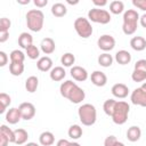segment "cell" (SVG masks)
Here are the masks:
<instances>
[{
    "mask_svg": "<svg viewBox=\"0 0 146 146\" xmlns=\"http://www.w3.org/2000/svg\"><path fill=\"white\" fill-rule=\"evenodd\" d=\"M59 92L64 98L68 99L73 104H80L86 98L84 90L82 88H80L72 80H66V81L62 82V84L59 87Z\"/></svg>",
    "mask_w": 146,
    "mask_h": 146,
    "instance_id": "6da1fadb",
    "label": "cell"
},
{
    "mask_svg": "<svg viewBox=\"0 0 146 146\" xmlns=\"http://www.w3.org/2000/svg\"><path fill=\"white\" fill-rule=\"evenodd\" d=\"M139 14L136 9H128L123 14V24L122 31L127 35H132L137 31L138 22H139Z\"/></svg>",
    "mask_w": 146,
    "mask_h": 146,
    "instance_id": "7a4b0ae2",
    "label": "cell"
},
{
    "mask_svg": "<svg viewBox=\"0 0 146 146\" xmlns=\"http://www.w3.org/2000/svg\"><path fill=\"white\" fill-rule=\"evenodd\" d=\"M78 115L79 119L81 121V123L83 125L90 127L92 124H95L96 120H97V111L96 107L92 104H82L79 110H78Z\"/></svg>",
    "mask_w": 146,
    "mask_h": 146,
    "instance_id": "3957f363",
    "label": "cell"
},
{
    "mask_svg": "<svg viewBox=\"0 0 146 146\" xmlns=\"http://www.w3.org/2000/svg\"><path fill=\"white\" fill-rule=\"evenodd\" d=\"M26 25L33 32H40L43 27L44 15L40 9H31L26 13Z\"/></svg>",
    "mask_w": 146,
    "mask_h": 146,
    "instance_id": "277c9868",
    "label": "cell"
},
{
    "mask_svg": "<svg viewBox=\"0 0 146 146\" xmlns=\"http://www.w3.org/2000/svg\"><path fill=\"white\" fill-rule=\"evenodd\" d=\"M129 112H130V105L127 102L117 100V103L115 105V108H114V112H113V115L111 116L112 121L115 124H119V125L124 124L128 120Z\"/></svg>",
    "mask_w": 146,
    "mask_h": 146,
    "instance_id": "5b68a950",
    "label": "cell"
},
{
    "mask_svg": "<svg viewBox=\"0 0 146 146\" xmlns=\"http://www.w3.org/2000/svg\"><path fill=\"white\" fill-rule=\"evenodd\" d=\"M73 26H74V30L78 33V35L81 36L82 39H88L89 36H91V34L94 32L90 21L84 17H78L74 21Z\"/></svg>",
    "mask_w": 146,
    "mask_h": 146,
    "instance_id": "8992f818",
    "label": "cell"
},
{
    "mask_svg": "<svg viewBox=\"0 0 146 146\" xmlns=\"http://www.w3.org/2000/svg\"><path fill=\"white\" fill-rule=\"evenodd\" d=\"M111 14L110 11L100 8H92L88 11V19L94 22V23H99V24H107L111 22Z\"/></svg>",
    "mask_w": 146,
    "mask_h": 146,
    "instance_id": "52a82bcc",
    "label": "cell"
},
{
    "mask_svg": "<svg viewBox=\"0 0 146 146\" xmlns=\"http://www.w3.org/2000/svg\"><path fill=\"white\" fill-rule=\"evenodd\" d=\"M130 100L133 105L146 107V82H144L139 88H136L131 92Z\"/></svg>",
    "mask_w": 146,
    "mask_h": 146,
    "instance_id": "ba28073f",
    "label": "cell"
},
{
    "mask_svg": "<svg viewBox=\"0 0 146 146\" xmlns=\"http://www.w3.org/2000/svg\"><path fill=\"white\" fill-rule=\"evenodd\" d=\"M97 46L103 51H111L115 47V39L111 34H103L97 40Z\"/></svg>",
    "mask_w": 146,
    "mask_h": 146,
    "instance_id": "9c48e42d",
    "label": "cell"
},
{
    "mask_svg": "<svg viewBox=\"0 0 146 146\" xmlns=\"http://www.w3.org/2000/svg\"><path fill=\"white\" fill-rule=\"evenodd\" d=\"M18 110L21 112V115H22V119L23 120H31L34 117L35 115V106L30 103V102H24L22 103L19 106H18Z\"/></svg>",
    "mask_w": 146,
    "mask_h": 146,
    "instance_id": "30bf717a",
    "label": "cell"
},
{
    "mask_svg": "<svg viewBox=\"0 0 146 146\" xmlns=\"http://www.w3.org/2000/svg\"><path fill=\"white\" fill-rule=\"evenodd\" d=\"M71 76L75 80V81H79V82H83L88 79V72L84 67L82 66H79V65H74L71 67Z\"/></svg>",
    "mask_w": 146,
    "mask_h": 146,
    "instance_id": "8fae6325",
    "label": "cell"
},
{
    "mask_svg": "<svg viewBox=\"0 0 146 146\" xmlns=\"http://www.w3.org/2000/svg\"><path fill=\"white\" fill-rule=\"evenodd\" d=\"M111 92H112V95L114 97L120 98V99H123V98H125L129 95V88L124 83H115L112 87Z\"/></svg>",
    "mask_w": 146,
    "mask_h": 146,
    "instance_id": "7c38bea8",
    "label": "cell"
},
{
    "mask_svg": "<svg viewBox=\"0 0 146 146\" xmlns=\"http://www.w3.org/2000/svg\"><path fill=\"white\" fill-rule=\"evenodd\" d=\"M90 80L96 87H104L107 83V76L102 71H94L90 75Z\"/></svg>",
    "mask_w": 146,
    "mask_h": 146,
    "instance_id": "4fadbf2b",
    "label": "cell"
},
{
    "mask_svg": "<svg viewBox=\"0 0 146 146\" xmlns=\"http://www.w3.org/2000/svg\"><path fill=\"white\" fill-rule=\"evenodd\" d=\"M22 119V115H21V112L18 108L16 107H11L7 111L6 113V121L9 123V124H16L19 122V120Z\"/></svg>",
    "mask_w": 146,
    "mask_h": 146,
    "instance_id": "5bb4252c",
    "label": "cell"
},
{
    "mask_svg": "<svg viewBox=\"0 0 146 146\" xmlns=\"http://www.w3.org/2000/svg\"><path fill=\"white\" fill-rule=\"evenodd\" d=\"M40 48H41V51L43 54L50 55L55 51L56 44H55V41L51 38H44V39H42V41L40 43Z\"/></svg>",
    "mask_w": 146,
    "mask_h": 146,
    "instance_id": "9a60e30c",
    "label": "cell"
},
{
    "mask_svg": "<svg viewBox=\"0 0 146 146\" xmlns=\"http://www.w3.org/2000/svg\"><path fill=\"white\" fill-rule=\"evenodd\" d=\"M36 67L39 71L41 72H48V71H51L52 68V60L50 57L48 56H43V57H40L36 62Z\"/></svg>",
    "mask_w": 146,
    "mask_h": 146,
    "instance_id": "2e32d148",
    "label": "cell"
},
{
    "mask_svg": "<svg viewBox=\"0 0 146 146\" xmlns=\"http://www.w3.org/2000/svg\"><path fill=\"white\" fill-rule=\"evenodd\" d=\"M130 46L136 51H143L146 49V39L143 36H139V35L133 36L130 40Z\"/></svg>",
    "mask_w": 146,
    "mask_h": 146,
    "instance_id": "e0dca14e",
    "label": "cell"
},
{
    "mask_svg": "<svg viewBox=\"0 0 146 146\" xmlns=\"http://www.w3.org/2000/svg\"><path fill=\"white\" fill-rule=\"evenodd\" d=\"M66 75V72L64 70L63 66H55L51 68L50 73H49V76L52 81L55 82H58V81H62Z\"/></svg>",
    "mask_w": 146,
    "mask_h": 146,
    "instance_id": "ac0fdd59",
    "label": "cell"
},
{
    "mask_svg": "<svg viewBox=\"0 0 146 146\" xmlns=\"http://www.w3.org/2000/svg\"><path fill=\"white\" fill-rule=\"evenodd\" d=\"M141 137V130L138 125H131L128 130H127V138L129 141L135 143L138 141Z\"/></svg>",
    "mask_w": 146,
    "mask_h": 146,
    "instance_id": "d6986e66",
    "label": "cell"
},
{
    "mask_svg": "<svg viewBox=\"0 0 146 146\" xmlns=\"http://www.w3.org/2000/svg\"><path fill=\"white\" fill-rule=\"evenodd\" d=\"M15 133V144L16 145H25L29 138V133L25 129L23 128H18L16 130H14Z\"/></svg>",
    "mask_w": 146,
    "mask_h": 146,
    "instance_id": "ffe728a7",
    "label": "cell"
},
{
    "mask_svg": "<svg viewBox=\"0 0 146 146\" xmlns=\"http://www.w3.org/2000/svg\"><path fill=\"white\" fill-rule=\"evenodd\" d=\"M18 44H19L21 48H23V49L26 50L31 44H33V38H32V35L30 33H27V32H22L19 34V36H18Z\"/></svg>",
    "mask_w": 146,
    "mask_h": 146,
    "instance_id": "44dd1931",
    "label": "cell"
},
{
    "mask_svg": "<svg viewBox=\"0 0 146 146\" xmlns=\"http://www.w3.org/2000/svg\"><path fill=\"white\" fill-rule=\"evenodd\" d=\"M115 60L120 64V65H127L131 62V54L128 50H119L115 54Z\"/></svg>",
    "mask_w": 146,
    "mask_h": 146,
    "instance_id": "7402d4cb",
    "label": "cell"
},
{
    "mask_svg": "<svg viewBox=\"0 0 146 146\" xmlns=\"http://www.w3.org/2000/svg\"><path fill=\"white\" fill-rule=\"evenodd\" d=\"M39 143L42 146H51L55 143V136L50 131H43L39 136Z\"/></svg>",
    "mask_w": 146,
    "mask_h": 146,
    "instance_id": "603a6c76",
    "label": "cell"
},
{
    "mask_svg": "<svg viewBox=\"0 0 146 146\" xmlns=\"http://www.w3.org/2000/svg\"><path fill=\"white\" fill-rule=\"evenodd\" d=\"M51 14L55 17H64L67 14V8L62 2H56L51 6Z\"/></svg>",
    "mask_w": 146,
    "mask_h": 146,
    "instance_id": "cb8c5ba5",
    "label": "cell"
},
{
    "mask_svg": "<svg viewBox=\"0 0 146 146\" xmlns=\"http://www.w3.org/2000/svg\"><path fill=\"white\" fill-rule=\"evenodd\" d=\"M38 87H39V79L36 76L31 75V76H29L26 79V81H25V89H26V91L33 94V92L36 91Z\"/></svg>",
    "mask_w": 146,
    "mask_h": 146,
    "instance_id": "d4e9b609",
    "label": "cell"
},
{
    "mask_svg": "<svg viewBox=\"0 0 146 146\" xmlns=\"http://www.w3.org/2000/svg\"><path fill=\"white\" fill-rule=\"evenodd\" d=\"M67 133H68V137L71 139H79V138H81V136L83 133V130L79 124H72L68 128Z\"/></svg>",
    "mask_w": 146,
    "mask_h": 146,
    "instance_id": "484cf974",
    "label": "cell"
},
{
    "mask_svg": "<svg viewBox=\"0 0 146 146\" xmlns=\"http://www.w3.org/2000/svg\"><path fill=\"white\" fill-rule=\"evenodd\" d=\"M98 64L103 67H110L112 64H113V57L112 55H110L108 52H104L102 55L98 56V59H97Z\"/></svg>",
    "mask_w": 146,
    "mask_h": 146,
    "instance_id": "4316f807",
    "label": "cell"
},
{
    "mask_svg": "<svg viewBox=\"0 0 146 146\" xmlns=\"http://www.w3.org/2000/svg\"><path fill=\"white\" fill-rule=\"evenodd\" d=\"M116 103H117V100H115L113 98H110V99H107V100L104 102L103 110H104V112H105L106 115H108V116H112L113 115V112H114V108H115Z\"/></svg>",
    "mask_w": 146,
    "mask_h": 146,
    "instance_id": "83f0119b",
    "label": "cell"
},
{
    "mask_svg": "<svg viewBox=\"0 0 146 146\" xmlns=\"http://www.w3.org/2000/svg\"><path fill=\"white\" fill-rule=\"evenodd\" d=\"M124 10V3L120 0H114L110 3V11L114 15H119L121 13H123Z\"/></svg>",
    "mask_w": 146,
    "mask_h": 146,
    "instance_id": "f1b7e54d",
    "label": "cell"
},
{
    "mask_svg": "<svg viewBox=\"0 0 146 146\" xmlns=\"http://www.w3.org/2000/svg\"><path fill=\"white\" fill-rule=\"evenodd\" d=\"M9 72L14 76H18L24 72V63H13L9 64Z\"/></svg>",
    "mask_w": 146,
    "mask_h": 146,
    "instance_id": "f546056e",
    "label": "cell"
},
{
    "mask_svg": "<svg viewBox=\"0 0 146 146\" xmlns=\"http://www.w3.org/2000/svg\"><path fill=\"white\" fill-rule=\"evenodd\" d=\"M9 57H10V62H13V63H24V60H25V54L18 49L13 50L9 54Z\"/></svg>",
    "mask_w": 146,
    "mask_h": 146,
    "instance_id": "4dcf8cb0",
    "label": "cell"
},
{
    "mask_svg": "<svg viewBox=\"0 0 146 146\" xmlns=\"http://www.w3.org/2000/svg\"><path fill=\"white\" fill-rule=\"evenodd\" d=\"M10 103H11L10 96L6 92H1L0 94V113H5L7 107L10 105Z\"/></svg>",
    "mask_w": 146,
    "mask_h": 146,
    "instance_id": "1f68e13d",
    "label": "cell"
},
{
    "mask_svg": "<svg viewBox=\"0 0 146 146\" xmlns=\"http://www.w3.org/2000/svg\"><path fill=\"white\" fill-rule=\"evenodd\" d=\"M75 62V56L72 52H65L62 57H60V63L63 64V66L65 67H71ZM74 66V65H73Z\"/></svg>",
    "mask_w": 146,
    "mask_h": 146,
    "instance_id": "d6a6232c",
    "label": "cell"
},
{
    "mask_svg": "<svg viewBox=\"0 0 146 146\" xmlns=\"http://www.w3.org/2000/svg\"><path fill=\"white\" fill-rule=\"evenodd\" d=\"M0 133L5 135L10 143H14L15 144V133H14V130H11L9 127H7L6 124H2L0 127Z\"/></svg>",
    "mask_w": 146,
    "mask_h": 146,
    "instance_id": "836d02e7",
    "label": "cell"
},
{
    "mask_svg": "<svg viewBox=\"0 0 146 146\" xmlns=\"http://www.w3.org/2000/svg\"><path fill=\"white\" fill-rule=\"evenodd\" d=\"M131 79L135 82H143V81L146 80V72L133 68V71L131 73Z\"/></svg>",
    "mask_w": 146,
    "mask_h": 146,
    "instance_id": "e575fe53",
    "label": "cell"
},
{
    "mask_svg": "<svg viewBox=\"0 0 146 146\" xmlns=\"http://www.w3.org/2000/svg\"><path fill=\"white\" fill-rule=\"evenodd\" d=\"M25 51H26V55H27V57H29L30 59H36V58H39V56H40V50H39V48H38L36 46H34V44H31Z\"/></svg>",
    "mask_w": 146,
    "mask_h": 146,
    "instance_id": "d590c367",
    "label": "cell"
},
{
    "mask_svg": "<svg viewBox=\"0 0 146 146\" xmlns=\"http://www.w3.org/2000/svg\"><path fill=\"white\" fill-rule=\"evenodd\" d=\"M10 25H11L10 19L7 17H2L0 19V32H9Z\"/></svg>",
    "mask_w": 146,
    "mask_h": 146,
    "instance_id": "8d00e7d4",
    "label": "cell"
},
{
    "mask_svg": "<svg viewBox=\"0 0 146 146\" xmlns=\"http://www.w3.org/2000/svg\"><path fill=\"white\" fill-rule=\"evenodd\" d=\"M117 143V139L115 136L111 135V136H107L104 140V146H115V144Z\"/></svg>",
    "mask_w": 146,
    "mask_h": 146,
    "instance_id": "74e56055",
    "label": "cell"
},
{
    "mask_svg": "<svg viewBox=\"0 0 146 146\" xmlns=\"http://www.w3.org/2000/svg\"><path fill=\"white\" fill-rule=\"evenodd\" d=\"M132 5L136 8L143 11H146V0H132Z\"/></svg>",
    "mask_w": 146,
    "mask_h": 146,
    "instance_id": "f35d334b",
    "label": "cell"
},
{
    "mask_svg": "<svg viewBox=\"0 0 146 146\" xmlns=\"http://www.w3.org/2000/svg\"><path fill=\"white\" fill-rule=\"evenodd\" d=\"M133 68H135V70H140V71L146 72V59H139V60H137Z\"/></svg>",
    "mask_w": 146,
    "mask_h": 146,
    "instance_id": "ab89813d",
    "label": "cell"
},
{
    "mask_svg": "<svg viewBox=\"0 0 146 146\" xmlns=\"http://www.w3.org/2000/svg\"><path fill=\"white\" fill-rule=\"evenodd\" d=\"M7 63H8V55L1 50L0 51V66L3 67V66H6Z\"/></svg>",
    "mask_w": 146,
    "mask_h": 146,
    "instance_id": "60d3db41",
    "label": "cell"
},
{
    "mask_svg": "<svg viewBox=\"0 0 146 146\" xmlns=\"http://www.w3.org/2000/svg\"><path fill=\"white\" fill-rule=\"evenodd\" d=\"M9 143H10V141H9V139H8L5 135L0 133V146H7Z\"/></svg>",
    "mask_w": 146,
    "mask_h": 146,
    "instance_id": "b9f144b4",
    "label": "cell"
},
{
    "mask_svg": "<svg viewBox=\"0 0 146 146\" xmlns=\"http://www.w3.org/2000/svg\"><path fill=\"white\" fill-rule=\"evenodd\" d=\"M33 2H34V5H35L36 7L42 8V7H46V6H47L48 0H34Z\"/></svg>",
    "mask_w": 146,
    "mask_h": 146,
    "instance_id": "7bdbcfd3",
    "label": "cell"
},
{
    "mask_svg": "<svg viewBox=\"0 0 146 146\" xmlns=\"http://www.w3.org/2000/svg\"><path fill=\"white\" fill-rule=\"evenodd\" d=\"M9 38V32H0V42L3 43L8 40Z\"/></svg>",
    "mask_w": 146,
    "mask_h": 146,
    "instance_id": "ee69618b",
    "label": "cell"
},
{
    "mask_svg": "<svg viewBox=\"0 0 146 146\" xmlns=\"http://www.w3.org/2000/svg\"><path fill=\"white\" fill-rule=\"evenodd\" d=\"M56 146H71V141H68L67 139H59Z\"/></svg>",
    "mask_w": 146,
    "mask_h": 146,
    "instance_id": "f6af8a7d",
    "label": "cell"
},
{
    "mask_svg": "<svg viewBox=\"0 0 146 146\" xmlns=\"http://www.w3.org/2000/svg\"><path fill=\"white\" fill-rule=\"evenodd\" d=\"M92 3L98 7H104L107 5V1L106 0H92Z\"/></svg>",
    "mask_w": 146,
    "mask_h": 146,
    "instance_id": "bcb514c9",
    "label": "cell"
},
{
    "mask_svg": "<svg viewBox=\"0 0 146 146\" xmlns=\"http://www.w3.org/2000/svg\"><path fill=\"white\" fill-rule=\"evenodd\" d=\"M139 23H140V25H141L143 27L146 29V13L143 14V15L139 17Z\"/></svg>",
    "mask_w": 146,
    "mask_h": 146,
    "instance_id": "7dc6e473",
    "label": "cell"
},
{
    "mask_svg": "<svg viewBox=\"0 0 146 146\" xmlns=\"http://www.w3.org/2000/svg\"><path fill=\"white\" fill-rule=\"evenodd\" d=\"M17 2L18 3H21V5H29L30 3V0H17Z\"/></svg>",
    "mask_w": 146,
    "mask_h": 146,
    "instance_id": "c3c4849f",
    "label": "cell"
},
{
    "mask_svg": "<svg viewBox=\"0 0 146 146\" xmlns=\"http://www.w3.org/2000/svg\"><path fill=\"white\" fill-rule=\"evenodd\" d=\"M24 146H39V145H38L36 143H32V141H31V143H26Z\"/></svg>",
    "mask_w": 146,
    "mask_h": 146,
    "instance_id": "681fc988",
    "label": "cell"
},
{
    "mask_svg": "<svg viewBox=\"0 0 146 146\" xmlns=\"http://www.w3.org/2000/svg\"><path fill=\"white\" fill-rule=\"evenodd\" d=\"M67 3H70V5H76V3H79V1L76 0V1H73V2H72V1H68V0H67Z\"/></svg>",
    "mask_w": 146,
    "mask_h": 146,
    "instance_id": "f907efd6",
    "label": "cell"
},
{
    "mask_svg": "<svg viewBox=\"0 0 146 146\" xmlns=\"http://www.w3.org/2000/svg\"><path fill=\"white\" fill-rule=\"evenodd\" d=\"M115 146H125V145H124L123 143H121V141H119V140H117V143L115 144Z\"/></svg>",
    "mask_w": 146,
    "mask_h": 146,
    "instance_id": "816d5d0a",
    "label": "cell"
},
{
    "mask_svg": "<svg viewBox=\"0 0 146 146\" xmlns=\"http://www.w3.org/2000/svg\"><path fill=\"white\" fill-rule=\"evenodd\" d=\"M71 146H81L79 143H76V141H73V143H71Z\"/></svg>",
    "mask_w": 146,
    "mask_h": 146,
    "instance_id": "f5cc1de1",
    "label": "cell"
}]
</instances>
